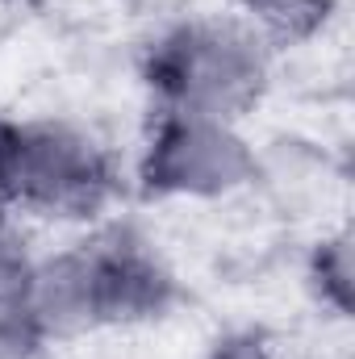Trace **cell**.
Here are the masks:
<instances>
[{
  "label": "cell",
  "mask_w": 355,
  "mask_h": 359,
  "mask_svg": "<svg viewBox=\"0 0 355 359\" xmlns=\"http://www.w3.org/2000/svg\"><path fill=\"white\" fill-rule=\"evenodd\" d=\"M309 284H314L318 301H326L339 318H347V309H351V234L347 230H339L314 247Z\"/></svg>",
  "instance_id": "cell-6"
},
{
  "label": "cell",
  "mask_w": 355,
  "mask_h": 359,
  "mask_svg": "<svg viewBox=\"0 0 355 359\" xmlns=\"http://www.w3.org/2000/svg\"><path fill=\"white\" fill-rule=\"evenodd\" d=\"M155 113L243 121L272 84V46L239 17L209 13L168 25L142 55Z\"/></svg>",
  "instance_id": "cell-2"
},
{
  "label": "cell",
  "mask_w": 355,
  "mask_h": 359,
  "mask_svg": "<svg viewBox=\"0 0 355 359\" xmlns=\"http://www.w3.org/2000/svg\"><path fill=\"white\" fill-rule=\"evenodd\" d=\"M34 255L25 247V238L8 226V213H0V318L4 313H21L29 280H34Z\"/></svg>",
  "instance_id": "cell-7"
},
{
  "label": "cell",
  "mask_w": 355,
  "mask_h": 359,
  "mask_svg": "<svg viewBox=\"0 0 355 359\" xmlns=\"http://www.w3.org/2000/svg\"><path fill=\"white\" fill-rule=\"evenodd\" d=\"M234 13L276 50L322 34V25L339 13V0H234Z\"/></svg>",
  "instance_id": "cell-5"
},
{
  "label": "cell",
  "mask_w": 355,
  "mask_h": 359,
  "mask_svg": "<svg viewBox=\"0 0 355 359\" xmlns=\"http://www.w3.org/2000/svg\"><path fill=\"white\" fill-rule=\"evenodd\" d=\"M8 138H13V117L0 113V213H8Z\"/></svg>",
  "instance_id": "cell-9"
},
{
  "label": "cell",
  "mask_w": 355,
  "mask_h": 359,
  "mask_svg": "<svg viewBox=\"0 0 355 359\" xmlns=\"http://www.w3.org/2000/svg\"><path fill=\"white\" fill-rule=\"evenodd\" d=\"M205 359H301L293 347H284L276 334H267V330H230V334H222Z\"/></svg>",
  "instance_id": "cell-8"
},
{
  "label": "cell",
  "mask_w": 355,
  "mask_h": 359,
  "mask_svg": "<svg viewBox=\"0 0 355 359\" xmlns=\"http://www.w3.org/2000/svg\"><path fill=\"white\" fill-rule=\"evenodd\" d=\"M13 8H17V0H0V38H4L8 25H13Z\"/></svg>",
  "instance_id": "cell-10"
},
{
  "label": "cell",
  "mask_w": 355,
  "mask_h": 359,
  "mask_svg": "<svg viewBox=\"0 0 355 359\" xmlns=\"http://www.w3.org/2000/svg\"><path fill=\"white\" fill-rule=\"evenodd\" d=\"M260 180V151L234 121L155 113L138 155V184L163 201H217Z\"/></svg>",
  "instance_id": "cell-4"
},
{
  "label": "cell",
  "mask_w": 355,
  "mask_h": 359,
  "mask_svg": "<svg viewBox=\"0 0 355 359\" xmlns=\"http://www.w3.org/2000/svg\"><path fill=\"white\" fill-rule=\"evenodd\" d=\"M8 213L42 222H92L117 192L109 147L76 121H13L8 138Z\"/></svg>",
  "instance_id": "cell-3"
},
{
  "label": "cell",
  "mask_w": 355,
  "mask_h": 359,
  "mask_svg": "<svg viewBox=\"0 0 355 359\" xmlns=\"http://www.w3.org/2000/svg\"><path fill=\"white\" fill-rule=\"evenodd\" d=\"M172 292V271L138 234L96 230L34 264L21 318L42 343L72 339L155 318L159 309H168Z\"/></svg>",
  "instance_id": "cell-1"
}]
</instances>
